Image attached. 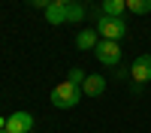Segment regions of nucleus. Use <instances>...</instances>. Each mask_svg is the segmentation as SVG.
I'll return each mask as SVG.
<instances>
[{
  "label": "nucleus",
  "mask_w": 151,
  "mask_h": 133,
  "mask_svg": "<svg viewBox=\"0 0 151 133\" xmlns=\"http://www.w3.org/2000/svg\"><path fill=\"white\" fill-rule=\"evenodd\" d=\"M82 88L79 85H73V82H60L58 88L52 91V106H58V109H73V106H79L82 103Z\"/></svg>",
  "instance_id": "nucleus-1"
},
{
  "label": "nucleus",
  "mask_w": 151,
  "mask_h": 133,
  "mask_svg": "<svg viewBox=\"0 0 151 133\" xmlns=\"http://www.w3.org/2000/svg\"><path fill=\"white\" fill-rule=\"evenodd\" d=\"M97 33H100V40H112V42H118L121 36L127 33V21H124V18L100 15V18H97Z\"/></svg>",
  "instance_id": "nucleus-2"
},
{
  "label": "nucleus",
  "mask_w": 151,
  "mask_h": 133,
  "mask_svg": "<svg viewBox=\"0 0 151 133\" xmlns=\"http://www.w3.org/2000/svg\"><path fill=\"white\" fill-rule=\"evenodd\" d=\"M94 55H97V60L103 67H115L118 60H121V45L112 42V40H100L97 48H94Z\"/></svg>",
  "instance_id": "nucleus-3"
},
{
  "label": "nucleus",
  "mask_w": 151,
  "mask_h": 133,
  "mask_svg": "<svg viewBox=\"0 0 151 133\" xmlns=\"http://www.w3.org/2000/svg\"><path fill=\"white\" fill-rule=\"evenodd\" d=\"M33 130V115L30 112H12L6 118V133H30Z\"/></svg>",
  "instance_id": "nucleus-4"
},
{
  "label": "nucleus",
  "mask_w": 151,
  "mask_h": 133,
  "mask_svg": "<svg viewBox=\"0 0 151 133\" xmlns=\"http://www.w3.org/2000/svg\"><path fill=\"white\" fill-rule=\"evenodd\" d=\"M130 76H133V82H136V85H145V82H151V55H139V58L133 60Z\"/></svg>",
  "instance_id": "nucleus-5"
},
{
  "label": "nucleus",
  "mask_w": 151,
  "mask_h": 133,
  "mask_svg": "<svg viewBox=\"0 0 151 133\" xmlns=\"http://www.w3.org/2000/svg\"><path fill=\"white\" fill-rule=\"evenodd\" d=\"M97 42H100L97 27H94V30H91V27H85V30H79V33H76V48H79V52H94V48H97Z\"/></svg>",
  "instance_id": "nucleus-6"
},
{
  "label": "nucleus",
  "mask_w": 151,
  "mask_h": 133,
  "mask_svg": "<svg viewBox=\"0 0 151 133\" xmlns=\"http://www.w3.org/2000/svg\"><path fill=\"white\" fill-rule=\"evenodd\" d=\"M103 91H106V76H100V73H91V76L85 79V85H82L85 97H100Z\"/></svg>",
  "instance_id": "nucleus-7"
},
{
  "label": "nucleus",
  "mask_w": 151,
  "mask_h": 133,
  "mask_svg": "<svg viewBox=\"0 0 151 133\" xmlns=\"http://www.w3.org/2000/svg\"><path fill=\"white\" fill-rule=\"evenodd\" d=\"M124 12H127V0H103V15L124 18Z\"/></svg>",
  "instance_id": "nucleus-8"
},
{
  "label": "nucleus",
  "mask_w": 151,
  "mask_h": 133,
  "mask_svg": "<svg viewBox=\"0 0 151 133\" xmlns=\"http://www.w3.org/2000/svg\"><path fill=\"white\" fill-rule=\"evenodd\" d=\"M45 21H48V24H67V6L52 3V6L45 9Z\"/></svg>",
  "instance_id": "nucleus-9"
},
{
  "label": "nucleus",
  "mask_w": 151,
  "mask_h": 133,
  "mask_svg": "<svg viewBox=\"0 0 151 133\" xmlns=\"http://www.w3.org/2000/svg\"><path fill=\"white\" fill-rule=\"evenodd\" d=\"M127 12H133V15H148L151 0H127Z\"/></svg>",
  "instance_id": "nucleus-10"
},
{
  "label": "nucleus",
  "mask_w": 151,
  "mask_h": 133,
  "mask_svg": "<svg viewBox=\"0 0 151 133\" xmlns=\"http://www.w3.org/2000/svg\"><path fill=\"white\" fill-rule=\"evenodd\" d=\"M85 15H88V6H82V3H70L67 6V21L76 24V21H82Z\"/></svg>",
  "instance_id": "nucleus-11"
},
{
  "label": "nucleus",
  "mask_w": 151,
  "mask_h": 133,
  "mask_svg": "<svg viewBox=\"0 0 151 133\" xmlns=\"http://www.w3.org/2000/svg\"><path fill=\"white\" fill-rule=\"evenodd\" d=\"M85 79H88V76H85L79 67H76V70H70V79H67V82H73V85H79V88H82V85H85Z\"/></svg>",
  "instance_id": "nucleus-12"
},
{
  "label": "nucleus",
  "mask_w": 151,
  "mask_h": 133,
  "mask_svg": "<svg viewBox=\"0 0 151 133\" xmlns=\"http://www.w3.org/2000/svg\"><path fill=\"white\" fill-rule=\"evenodd\" d=\"M30 3H33L36 9H42V12H45L48 6H52V3H55V0H30Z\"/></svg>",
  "instance_id": "nucleus-13"
},
{
  "label": "nucleus",
  "mask_w": 151,
  "mask_h": 133,
  "mask_svg": "<svg viewBox=\"0 0 151 133\" xmlns=\"http://www.w3.org/2000/svg\"><path fill=\"white\" fill-rule=\"evenodd\" d=\"M55 3H60V6H70V3H76V0H55Z\"/></svg>",
  "instance_id": "nucleus-14"
},
{
  "label": "nucleus",
  "mask_w": 151,
  "mask_h": 133,
  "mask_svg": "<svg viewBox=\"0 0 151 133\" xmlns=\"http://www.w3.org/2000/svg\"><path fill=\"white\" fill-rule=\"evenodd\" d=\"M0 130H6V118H0Z\"/></svg>",
  "instance_id": "nucleus-15"
},
{
  "label": "nucleus",
  "mask_w": 151,
  "mask_h": 133,
  "mask_svg": "<svg viewBox=\"0 0 151 133\" xmlns=\"http://www.w3.org/2000/svg\"><path fill=\"white\" fill-rule=\"evenodd\" d=\"M0 133H6V130H0Z\"/></svg>",
  "instance_id": "nucleus-16"
},
{
  "label": "nucleus",
  "mask_w": 151,
  "mask_h": 133,
  "mask_svg": "<svg viewBox=\"0 0 151 133\" xmlns=\"http://www.w3.org/2000/svg\"><path fill=\"white\" fill-rule=\"evenodd\" d=\"M148 40H151V36H148Z\"/></svg>",
  "instance_id": "nucleus-17"
}]
</instances>
